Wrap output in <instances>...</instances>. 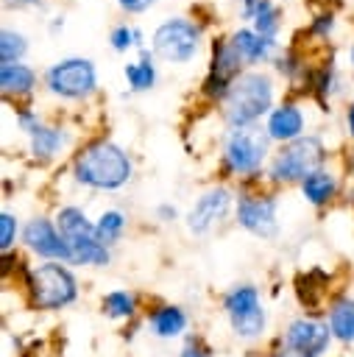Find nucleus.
<instances>
[{"mask_svg": "<svg viewBox=\"0 0 354 357\" xmlns=\"http://www.w3.org/2000/svg\"><path fill=\"white\" fill-rule=\"evenodd\" d=\"M265 131L273 145L295 142L307 134V114L295 100H284V103L273 106L270 114L265 117Z\"/></svg>", "mask_w": 354, "mask_h": 357, "instance_id": "15", "label": "nucleus"}, {"mask_svg": "<svg viewBox=\"0 0 354 357\" xmlns=\"http://www.w3.org/2000/svg\"><path fill=\"white\" fill-rule=\"evenodd\" d=\"M334 25H337V14L334 11H315L312 14V20H309V25L304 28V33L309 36V39H329L332 36V31H334Z\"/></svg>", "mask_w": 354, "mask_h": 357, "instance_id": "28", "label": "nucleus"}, {"mask_svg": "<svg viewBox=\"0 0 354 357\" xmlns=\"http://www.w3.org/2000/svg\"><path fill=\"white\" fill-rule=\"evenodd\" d=\"M36 70L28 67L25 61L17 64H0V89L6 98H28L36 89Z\"/></svg>", "mask_w": 354, "mask_h": 357, "instance_id": "17", "label": "nucleus"}, {"mask_svg": "<svg viewBox=\"0 0 354 357\" xmlns=\"http://www.w3.org/2000/svg\"><path fill=\"white\" fill-rule=\"evenodd\" d=\"M234 218L237 226H243L254 237L270 240L279 234V201L270 192H240Z\"/></svg>", "mask_w": 354, "mask_h": 357, "instance_id": "11", "label": "nucleus"}, {"mask_svg": "<svg viewBox=\"0 0 354 357\" xmlns=\"http://www.w3.org/2000/svg\"><path fill=\"white\" fill-rule=\"evenodd\" d=\"M229 39H231L237 56L243 59V64L251 67V70L256 64H268V61H273L279 56V39H268V36L256 33L251 25H243V28L231 31Z\"/></svg>", "mask_w": 354, "mask_h": 357, "instance_id": "16", "label": "nucleus"}, {"mask_svg": "<svg viewBox=\"0 0 354 357\" xmlns=\"http://www.w3.org/2000/svg\"><path fill=\"white\" fill-rule=\"evenodd\" d=\"M22 245L28 251H33L36 257H42L45 262H67L70 265V251L59 234L56 220L50 218H33L22 226Z\"/></svg>", "mask_w": 354, "mask_h": 357, "instance_id": "13", "label": "nucleus"}, {"mask_svg": "<svg viewBox=\"0 0 354 357\" xmlns=\"http://www.w3.org/2000/svg\"><path fill=\"white\" fill-rule=\"evenodd\" d=\"M282 20H284L282 8H279V6H270L268 11H262V14H259V17L251 22V28H254L256 33L268 36V39H279V31H282Z\"/></svg>", "mask_w": 354, "mask_h": 357, "instance_id": "27", "label": "nucleus"}, {"mask_svg": "<svg viewBox=\"0 0 354 357\" xmlns=\"http://www.w3.org/2000/svg\"><path fill=\"white\" fill-rule=\"evenodd\" d=\"M301 195L307 198V204H312V206H326L334 195H337V176L329 170V167H318V170H312L301 184Z\"/></svg>", "mask_w": 354, "mask_h": 357, "instance_id": "19", "label": "nucleus"}, {"mask_svg": "<svg viewBox=\"0 0 354 357\" xmlns=\"http://www.w3.org/2000/svg\"><path fill=\"white\" fill-rule=\"evenodd\" d=\"M234 204H237L234 201V192L229 187H223V184H215L206 192H201L195 198V204L190 206V212H187V229H190V234L201 237V234L212 231L215 226H220L229 218V212H231Z\"/></svg>", "mask_w": 354, "mask_h": 357, "instance_id": "12", "label": "nucleus"}, {"mask_svg": "<svg viewBox=\"0 0 354 357\" xmlns=\"http://www.w3.org/2000/svg\"><path fill=\"white\" fill-rule=\"evenodd\" d=\"M351 204H354V195H351Z\"/></svg>", "mask_w": 354, "mask_h": 357, "instance_id": "40", "label": "nucleus"}, {"mask_svg": "<svg viewBox=\"0 0 354 357\" xmlns=\"http://www.w3.org/2000/svg\"><path fill=\"white\" fill-rule=\"evenodd\" d=\"M270 357H312V354H304V351H295V349H287V346H279Z\"/></svg>", "mask_w": 354, "mask_h": 357, "instance_id": "36", "label": "nucleus"}, {"mask_svg": "<svg viewBox=\"0 0 354 357\" xmlns=\"http://www.w3.org/2000/svg\"><path fill=\"white\" fill-rule=\"evenodd\" d=\"M326 326L332 332L334 340L340 343H354V298L343 296L329 307L326 315Z\"/></svg>", "mask_w": 354, "mask_h": 357, "instance_id": "22", "label": "nucleus"}, {"mask_svg": "<svg viewBox=\"0 0 354 357\" xmlns=\"http://www.w3.org/2000/svg\"><path fill=\"white\" fill-rule=\"evenodd\" d=\"M203 42V25L190 17H167L151 33V50L167 64H187L198 56Z\"/></svg>", "mask_w": 354, "mask_h": 357, "instance_id": "7", "label": "nucleus"}, {"mask_svg": "<svg viewBox=\"0 0 354 357\" xmlns=\"http://www.w3.org/2000/svg\"><path fill=\"white\" fill-rule=\"evenodd\" d=\"M178 357H212V351L201 340H187L184 349L178 351Z\"/></svg>", "mask_w": 354, "mask_h": 357, "instance_id": "33", "label": "nucleus"}, {"mask_svg": "<svg viewBox=\"0 0 354 357\" xmlns=\"http://www.w3.org/2000/svg\"><path fill=\"white\" fill-rule=\"evenodd\" d=\"M346 131H348V137L354 139V100L346 106Z\"/></svg>", "mask_w": 354, "mask_h": 357, "instance_id": "37", "label": "nucleus"}, {"mask_svg": "<svg viewBox=\"0 0 354 357\" xmlns=\"http://www.w3.org/2000/svg\"><path fill=\"white\" fill-rule=\"evenodd\" d=\"M123 75H125V84L131 92H148L156 86V78H159V70H156V56L153 50H139V59L137 61H128L123 67Z\"/></svg>", "mask_w": 354, "mask_h": 357, "instance_id": "20", "label": "nucleus"}, {"mask_svg": "<svg viewBox=\"0 0 354 357\" xmlns=\"http://www.w3.org/2000/svg\"><path fill=\"white\" fill-rule=\"evenodd\" d=\"M42 81L47 92L61 100H86L98 92V67L86 56H67L50 64Z\"/></svg>", "mask_w": 354, "mask_h": 357, "instance_id": "8", "label": "nucleus"}, {"mask_svg": "<svg viewBox=\"0 0 354 357\" xmlns=\"http://www.w3.org/2000/svg\"><path fill=\"white\" fill-rule=\"evenodd\" d=\"M270 6H276V3H273V0H243V3H240V17L248 20V22H254V20H256L262 11H268Z\"/></svg>", "mask_w": 354, "mask_h": 357, "instance_id": "31", "label": "nucleus"}, {"mask_svg": "<svg viewBox=\"0 0 354 357\" xmlns=\"http://www.w3.org/2000/svg\"><path fill=\"white\" fill-rule=\"evenodd\" d=\"M223 312L231 324V332L243 340H256L265 335V307L259 298V290L254 284H234L223 296Z\"/></svg>", "mask_w": 354, "mask_h": 357, "instance_id": "10", "label": "nucleus"}, {"mask_svg": "<svg viewBox=\"0 0 354 357\" xmlns=\"http://www.w3.org/2000/svg\"><path fill=\"white\" fill-rule=\"evenodd\" d=\"M125 226H128V218H125L123 209H103L95 220V231H98L100 243L109 245V248L125 234Z\"/></svg>", "mask_w": 354, "mask_h": 357, "instance_id": "23", "label": "nucleus"}, {"mask_svg": "<svg viewBox=\"0 0 354 357\" xmlns=\"http://www.w3.org/2000/svg\"><path fill=\"white\" fill-rule=\"evenodd\" d=\"M28 36L17 28H3L0 31V64H17L28 56Z\"/></svg>", "mask_w": 354, "mask_h": 357, "instance_id": "25", "label": "nucleus"}, {"mask_svg": "<svg viewBox=\"0 0 354 357\" xmlns=\"http://www.w3.org/2000/svg\"><path fill=\"white\" fill-rule=\"evenodd\" d=\"M6 8H14V11H25V8H39L42 0H3Z\"/></svg>", "mask_w": 354, "mask_h": 357, "instance_id": "34", "label": "nucleus"}, {"mask_svg": "<svg viewBox=\"0 0 354 357\" xmlns=\"http://www.w3.org/2000/svg\"><path fill=\"white\" fill-rule=\"evenodd\" d=\"M276 84L265 70H245L229 89L226 100L220 103V117L226 128L259 126L262 117L270 114L276 106Z\"/></svg>", "mask_w": 354, "mask_h": 357, "instance_id": "2", "label": "nucleus"}, {"mask_svg": "<svg viewBox=\"0 0 354 357\" xmlns=\"http://www.w3.org/2000/svg\"><path fill=\"white\" fill-rule=\"evenodd\" d=\"M148 326L156 337H178L187 329V312L176 304H159L148 312Z\"/></svg>", "mask_w": 354, "mask_h": 357, "instance_id": "21", "label": "nucleus"}, {"mask_svg": "<svg viewBox=\"0 0 354 357\" xmlns=\"http://www.w3.org/2000/svg\"><path fill=\"white\" fill-rule=\"evenodd\" d=\"M109 45L114 53H128V50H145V33L128 22H120L109 33Z\"/></svg>", "mask_w": 354, "mask_h": 357, "instance_id": "26", "label": "nucleus"}, {"mask_svg": "<svg viewBox=\"0 0 354 357\" xmlns=\"http://www.w3.org/2000/svg\"><path fill=\"white\" fill-rule=\"evenodd\" d=\"M326 145L318 134H304L295 142L279 145V151L268 162V181L270 184H301L312 170L323 167L326 162Z\"/></svg>", "mask_w": 354, "mask_h": 357, "instance_id": "5", "label": "nucleus"}, {"mask_svg": "<svg viewBox=\"0 0 354 357\" xmlns=\"http://www.w3.org/2000/svg\"><path fill=\"white\" fill-rule=\"evenodd\" d=\"M270 137L265 126H243V128H229L223 139V170L229 176L251 178L259 176L262 167L270 162Z\"/></svg>", "mask_w": 354, "mask_h": 357, "instance_id": "4", "label": "nucleus"}, {"mask_svg": "<svg viewBox=\"0 0 354 357\" xmlns=\"http://www.w3.org/2000/svg\"><path fill=\"white\" fill-rule=\"evenodd\" d=\"M67 142H70L67 128L45 123L36 134H31V137H28V151H31V156H33V159L47 162V159L59 156V153H61V148H64Z\"/></svg>", "mask_w": 354, "mask_h": 357, "instance_id": "18", "label": "nucleus"}, {"mask_svg": "<svg viewBox=\"0 0 354 357\" xmlns=\"http://www.w3.org/2000/svg\"><path fill=\"white\" fill-rule=\"evenodd\" d=\"M248 67L243 64V59L237 56L234 45L229 36H217L212 39V47H209V70L201 81V95L209 100V103H223L231 84L245 73Z\"/></svg>", "mask_w": 354, "mask_h": 357, "instance_id": "9", "label": "nucleus"}, {"mask_svg": "<svg viewBox=\"0 0 354 357\" xmlns=\"http://www.w3.org/2000/svg\"><path fill=\"white\" fill-rule=\"evenodd\" d=\"M332 332L326 324L315 321V318H293L284 329V335L279 337V346L312 354V357H323V351L329 349Z\"/></svg>", "mask_w": 354, "mask_h": 357, "instance_id": "14", "label": "nucleus"}, {"mask_svg": "<svg viewBox=\"0 0 354 357\" xmlns=\"http://www.w3.org/2000/svg\"><path fill=\"white\" fill-rule=\"evenodd\" d=\"M156 215H159V220H162V223H170V220H176V218H178V212H176V206H173V204H162V206L156 209Z\"/></svg>", "mask_w": 354, "mask_h": 357, "instance_id": "35", "label": "nucleus"}, {"mask_svg": "<svg viewBox=\"0 0 354 357\" xmlns=\"http://www.w3.org/2000/svg\"><path fill=\"white\" fill-rule=\"evenodd\" d=\"M56 226L70 251V265H86V268L109 265L111 251L109 245L100 243L95 231V220H89L81 206H61L56 212Z\"/></svg>", "mask_w": 354, "mask_h": 357, "instance_id": "3", "label": "nucleus"}, {"mask_svg": "<svg viewBox=\"0 0 354 357\" xmlns=\"http://www.w3.org/2000/svg\"><path fill=\"white\" fill-rule=\"evenodd\" d=\"M64 28V17H53V22H50V31L56 33V31H61Z\"/></svg>", "mask_w": 354, "mask_h": 357, "instance_id": "38", "label": "nucleus"}, {"mask_svg": "<svg viewBox=\"0 0 354 357\" xmlns=\"http://www.w3.org/2000/svg\"><path fill=\"white\" fill-rule=\"evenodd\" d=\"M31 304L36 310H61L70 307L78 298V282L72 276V271L67 268V262H42L36 268L28 271L25 279Z\"/></svg>", "mask_w": 354, "mask_h": 357, "instance_id": "6", "label": "nucleus"}, {"mask_svg": "<svg viewBox=\"0 0 354 357\" xmlns=\"http://www.w3.org/2000/svg\"><path fill=\"white\" fill-rule=\"evenodd\" d=\"M17 234H20L17 215H11V212H0V248H3V254H8V251L14 248Z\"/></svg>", "mask_w": 354, "mask_h": 357, "instance_id": "29", "label": "nucleus"}, {"mask_svg": "<svg viewBox=\"0 0 354 357\" xmlns=\"http://www.w3.org/2000/svg\"><path fill=\"white\" fill-rule=\"evenodd\" d=\"M100 312L111 321H123L131 318L137 312V296L131 290H111L100 298Z\"/></svg>", "mask_w": 354, "mask_h": 357, "instance_id": "24", "label": "nucleus"}, {"mask_svg": "<svg viewBox=\"0 0 354 357\" xmlns=\"http://www.w3.org/2000/svg\"><path fill=\"white\" fill-rule=\"evenodd\" d=\"M156 0H117V8L125 14H145Z\"/></svg>", "mask_w": 354, "mask_h": 357, "instance_id": "32", "label": "nucleus"}, {"mask_svg": "<svg viewBox=\"0 0 354 357\" xmlns=\"http://www.w3.org/2000/svg\"><path fill=\"white\" fill-rule=\"evenodd\" d=\"M14 120H17V128L22 131V134H36L42 126H45V120L39 117V112H33V109H25V106H17L14 109Z\"/></svg>", "mask_w": 354, "mask_h": 357, "instance_id": "30", "label": "nucleus"}, {"mask_svg": "<svg viewBox=\"0 0 354 357\" xmlns=\"http://www.w3.org/2000/svg\"><path fill=\"white\" fill-rule=\"evenodd\" d=\"M348 64H351V67H354V45H351V47H348Z\"/></svg>", "mask_w": 354, "mask_h": 357, "instance_id": "39", "label": "nucleus"}, {"mask_svg": "<svg viewBox=\"0 0 354 357\" xmlns=\"http://www.w3.org/2000/svg\"><path fill=\"white\" fill-rule=\"evenodd\" d=\"M134 176V162L125 153V148H120L117 142L100 137L86 142L75 159H72V178L81 187L89 190H103V192H114L120 187H125Z\"/></svg>", "mask_w": 354, "mask_h": 357, "instance_id": "1", "label": "nucleus"}]
</instances>
